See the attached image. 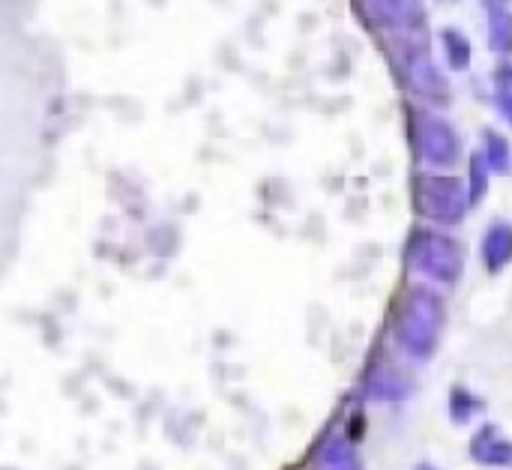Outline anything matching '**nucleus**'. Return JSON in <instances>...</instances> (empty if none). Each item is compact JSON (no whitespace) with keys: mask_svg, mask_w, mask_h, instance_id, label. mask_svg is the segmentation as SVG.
<instances>
[{"mask_svg":"<svg viewBox=\"0 0 512 470\" xmlns=\"http://www.w3.org/2000/svg\"><path fill=\"white\" fill-rule=\"evenodd\" d=\"M363 18L381 33L402 84L426 105L447 108L453 90L432 57L429 12L423 0H357Z\"/></svg>","mask_w":512,"mask_h":470,"instance_id":"nucleus-1","label":"nucleus"},{"mask_svg":"<svg viewBox=\"0 0 512 470\" xmlns=\"http://www.w3.org/2000/svg\"><path fill=\"white\" fill-rule=\"evenodd\" d=\"M444 321H447L444 297L426 285L411 288L402 297L393 321V336L399 351L414 363L432 360L444 336Z\"/></svg>","mask_w":512,"mask_h":470,"instance_id":"nucleus-2","label":"nucleus"},{"mask_svg":"<svg viewBox=\"0 0 512 470\" xmlns=\"http://www.w3.org/2000/svg\"><path fill=\"white\" fill-rule=\"evenodd\" d=\"M465 246L462 240H456L447 228H417L408 240V267L444 288H453L462 276H465Z\"/></svg>","mask_w":512,"mask_h":470,"instance_id":"nucleus-3","label":"nucleus"},{"mask_svg":"<svg viewBox=\"0 0 512 470\" xmlns=\"http://www.w3.org/2000/svg\"><path fill=\"white\" fill-rule=\"evenodd\" d=\"M414 210L435 228H456L474 207L465 180L450 171H420L414 180Z\"/></svg>","mask_w":512,"mask_h":470,"instance_id":"nucleus-4","label":"nucleus"},{"mask_svg":"<svg viewBox=\"0 0 512 470\" xmlns=\"http://www.w3.org/2000/svg\"><path fill=\"white\" fill-rule=\"evenodd\" d=\"M411 138L420 162L432 171H453L465 159V144L456 126L432 108L411 111Z\"/></svg>","mask_w":512,"mask_h":470,"instance_id":"nucleus-5","label":"nucleus"},{"mask_svg":"<svg viewBox=\"0 0 512 470\" xmlns=\"http://www.w3.org/2000/svg\"><path fill=\"white\" fill-rule=\"evenodd\" d=\"M468 456L480 468L512 470V438L495 423H483L471 441H468Z\"/></svg>","mask_w":512,"mask_h":470,"instance_id":"nucleus-6","label":"nucleus"},{"mask_svg":"<svg viewBox=\"0 0 512 470\" xmlns=\"http://www.w3.org/2000/svg\"><path fill=\"white\" fill-rule=\"evenodd\" d=\"M480 258L489 273H504L512 264V222L495 219L483 240H480Z\"/></svg>","mask_w":512,"mask_h":470,"instance_id":"nucleus-7","label":"nucleus"},{"mask_svg":"<svg viewBox=\"0 0 512 470\" xmlns=\"http://www.w3.org/2000/svg\"><path fill=\"white\" fill-rule=\"evenodd\" d=\"M486 6V30H489V48L498 57H512V9L507 0H483Z\"/></svg>","mask_w":512,"mask_h":470,"instance_id":"nucleus-8","label":"nucleus"},{"mask_svg":"<svg viewBox=\"0 0 512 470\" xmlns=\"http://www.w3.org/2000/svg\"><path fill=\"white\" fill-rule=\"evenodd\" d=\"M414 390V381L396 366H381L369 378V396L378 402H405Z\"/></svg>","mask_w":512,"mask_h":470,"instance_id":"nucleus-9","label":"nucleus"},{"mask_svg":"<svg viewBox=\"0 0 512 470\" xmlns=\"http://www.w3.org/2000/svg\"><path fill=\"white\" fill-rule=\"evenodd\" d=\"M480 156L486 159L489 171L504 177L512 171V144L507 135H501L498 129H483V141H480Z\"/></svg>","mask_w":512,"mask_h":470,"instance_id":"nucleus-10","label":"nucleus"},{"mask_svg":"<svg viewBox=\"0 0 512 470\" xmlns=\"http://www.w3.org/2000/svg\"><path fill=\"white\" fill-rule=\"evenodd\" d=\"M441 39V51H444V63L456 72H465L474 60V45L468 39V33H462L459 27H444L438 33Z\"/></svg>","mask_w":512,"mask_h":470,"instance_id":"nucleus-11","label":"nucleus"},{"mask_svg":"<svg viewBox=\"0 0 512 470\" xmlns=\"http://www.w3.org/2000/svg\"><path fill=\"white\" fill-rule=\"evenodd\" d=\"M447 411H450V420L456 426H468L486 411V402L471 387H453L450 399H447Z\"/></svg>","mask_w":512,"mask_h":470,"instance_id":"nucleus-12","label":"nucleus"},{"mask_svg":"<svg viewBox=\"0 0 512 470\" xmlns=\"http://www.w3.org/2000/svg\"><path fill=\"white\" fill-rule=\"evenodd\" d=\"M492 177H495V174L489 171V165H486V159L480 156V150L471 153V156H468V180H465L471 207H480V204H483V198L489 195Z\"/></svg>","mask_w":512,"mask_h":470,"instance_id":"nucleus-13","label":"nucleus"},{"mask_svg":"<svg viewBox=\"0 0 512 470\" xmlns=\"http://www.w3.org/2000/svg\"><path fill=\"white\" fill-rule=\"evenodd\" d=\"M330 470H360V459L351 447H336L330 456Z\"/></svg>","mask_w":512,"mask_h":470,"instance_id":"nucleus-14","label":"nucleus"},{"mask_svg":"<svg viewBox=\"0 0 512 470\" xmlns=\"http://www.w3.org/2000/svg\"><path fill=\"white\" fill-rule=\"evenodd\" d=\"M495 87H498V90H512V60H504V63L495 69Z\"/></svg>","mask_w":512,"mask_h":470,"instance_id":"nucleus-15","label":"nucleus"},{"mask_svg":"<svg viewBox=\"0 0 512 470\" xmlns=\"http://www.w3.org/2000/svg\"><path fill=\"white\" fill-rule=\"evenodd\" d=\"M495 105H498L501 117L510 123L512 129V90H498V93H495Z\"/></svg>","mask_w":512,"mask_h":470,"instance_id":"nucleus-16","label":"nucleus"},{"mask_svg":"<svg viewBox=\"0 0 512 470\" xmlns=\"http://www.w3.org/2000/svg\"><path fill=\"white\" fill-rule=\"evenodd\" d=\"M414 470H438V468H435L432 462H420V465H417V468H414Z\"/></svg>","mask_w":512,"mask_h":470,"instance_id":"nucleus-17","label":"nucleus"}]
</instances>
